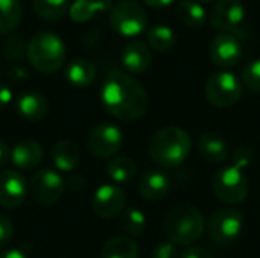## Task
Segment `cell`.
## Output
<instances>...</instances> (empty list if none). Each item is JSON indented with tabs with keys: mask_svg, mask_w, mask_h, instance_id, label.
<instances>
[{
	"mask_svg": "<svg viewBox=\"0 0 260 258\" xmlns=\"http://www.w3.org/2000/svg\"><path fill=\"white\" fill-rule=\"evenodd\" d=\"M101 100L108 114L122 122H134L143 117L149 105L145 87L122 70L108 71L101 87Z\"/></svg>",
	"mask_w": 260,
	"mask_h": 258,
	"instance_id": "1",
	"label": "cell"
},
{
	"mask_svg": "<svg viewBox=\"0 0 260 258\" xmlns=\"http://www.w3.org/2000/svg\"><path fill=\"white\" fill-rule=\"evenodd\" d=\"M192 148L190 135L178 126L158 129L149 141V155L152 161L165 169H174L183 164Z\"/></svg>",
	"mask_w": 260,
	"mask_h": 258,
	"instance_id": "2",
	"label": "cell"
},
{
	"mask_svg": "<svg viewBox=\"0 0 260 258\" xmlns=\"http://www.w3.org/2000/svg\"><path fill=\"white\" fill-rule=\"evenodd\" d=\"M67 50L61 36L50 30L37 32L27 43L26 58L40 73H56L66 62Z\"/></svg>",
	"mask_w": 260,
	"mask_h": 258,
	"instance_id": "3",
	"label": "cell"
},
{
	"mask_svg": "<svg viewBox=\"0 0 260 258\" xmlns=\"http://www.w3.org/2000/svg\"><path fill=\"white\" fill-rule=\"evenodd\" d=\"M206 230L203 213L192 205H178L172 208L163 222V231L171 243L187 246L195 243Z\"/></svg>",
	"mask_w": 260,
	"mask_h": 258,
	"instance_id": "4",
	"label": "cell"
},
{
	"mask_svg": "<svg viewBox=\"0 0 260 258\" xmlns=\"http://www.w3.org/2000/svg\"><path fill=\"white\" fill-rule=\"evenodd\" d=\"M110 24L122 36H137L148 27V12L136 0H120L110 11Z\"/></svg>",
	"mask_w": 260,
	"mask_h": 258,
	"instance_id": "5",
	"label": "cell"
},
{
	"mask_svg": "<svg viewBox=\"0 0 260 258\" xmlns=\"http://www.w3.org/2000/svg\"><path fill=\"white\" fill-rule=\"evenodd\" d=\"M212 189L216 198L227 205L244 202L250 190L245 173L242 172V169L233 164L222 167L215 173L212 179Z\"/></svg>",
	"mask_w": 260,
	"mask_h": 258,
	"instance_id": "6",
	"label": "cell"
},
{
	"mask_svg": "<svg viewBox=\"0 0 260 258\" xmlns=\"http://www.w3.org/2000/svg\"><path fill=\"white\" fill-rule=\"evenodd\" d=\"M242 82L239 78L227 70L216 71L209 76L206 82V99L216 108H232L242 97Z\"/></svg>",
	"mask_w": 260,
	"mask_h": 258,
	"instance_id": "7",
	"label": "cell"
},
{
	"mask_svg": "<svg viewBox=\"0 0 260 258\" xmlns=\"http://www.w3.org/2000/svg\"><path fill=\"white\" fill-rule=\"evenodd\" d=\"M244 230V216L238 208L224 207L216 210L209 222L207 231L210 239L216 245H232L235 243Z\"/></svg>",
	"mask_w": 260,
	"mask_h": 258,
	"instance_id": "8",
	"label": "cell"
},
{
	"mask_svg": "<svg viewBox=\"0 0 260 258\" xmlns=\"http://www.w3.org/2000/svg\"><path fill=\"white\" fill-rule=\"evenodd\" d=\"M245 18L247 11L241 0H218L209 14V21L213 27L238 38L242 35Z\"/></svg>",
	"mask_w": 260,
	"mask_h": 258,
	"instance_id": "9",
	"label": "cell"
},
{
	"mask_svg": "<svg viewBox=\"0 0 260 258\" xmlns=\"http://www.w3.org/2000/svg\"><path fill=\"white\" fill-rule=\"evenodd\" d=\"M64 187V179L58 172L52 169H41L30 178L27 192L37 204L53 205L62 196Z\"/></svg>",
	"mask_w": 260,
	"mask_h": 258,
	"instance_id": "10",
	"label": "cell"
},
{
	"mask_svg": "<svg viewBox=\"0 0 260 258\" xmlns=\"http://www.w3.org/2000/svg\"><path fill=\"white\" fill-rule=\"evenodd\" d=\"M123 144V134L122 131L108 122L96 125L91 132L88 134L87 146L90 152L99 160L113 158Z\"/></svg>",
	"mask_w": 260,
	"mask_h": 258,
	"instance_id": "11",
	"label": "cell"
},
{
	"mask_svg": "<svg viewBox=\"0 0 260 258\" xmlns=\"http://www.w3.org/2000/svg\"><path fill=\"white\" fill-rule=\"evenodd\" d=\"M126 205L125 192L114 184L101 186L91 199V208L94 214L101 219H113L119 216Z\"/></svg>",
	"mask_w": 260,
	"mask_h": 258,
	"instance_id": "12",
	"label": "cell"
},
{
	"mask_svg": "<svg viewBox=\"0 0 260 258\" xmlns=\"http://www.w3.org/2000/svg\"><path fill=\"white\" fill-rule=\"evenodd\" d=\"M209 55L218 67L230 68L236 65L242 58L241 40L232 33H219L210 41Z\"/></svg>",
	"mask_w": 260,
	"mask_h": 258,
	"instance_id": "13",
	"label": "cell"
},
{
	"mask_svg": "<svg viewBox=\"0 0 260 258\" xmlns=\"http://www.w3.org/2000/svg\"><path fill=\"white\" fill-rule=\"evenodd\" d=\"M27 195L26 178L18 170L0 172V207L5 210L18 208Z\"/></svg>",
	"mask_w": 260,
	"mask_h": 258,
	"instance_id": "14",
	"label": "cell"
},
{
	"mask_svg": "<svg viewBox=\"0 0 260 258\" xmlns=\"http://www.w3.org/2000/svg\"><path fill=\"white\" fill-rule=\"evenodd\" d=\"M171 179L161 170H148L145 172L137 184V190L145 201L157 202L168 196L171 192Z\"/></svg>",
	"mask_w": 260,
	"mask_h": 258,
	"instance_id": "15",
	"label": "cell"
},
{
	"mask_svg": "<svg viewBox=\"0 0 260 258\" xmlns=\"http://www.w3.org/2000/svg\"><path fill=\"white\" fill-rule=\"evenodd\" d=\"M120 59H122V64L126 68V71H129L133 75H140V73L146 71L152 62L151 47L140 40L129 41L122 49Z\"/></svg>",
	"mask_w": 260,
	"mask_h": 258,
	"instance_id": "16",
	"label": "cell"
},
{
	"mask_svg": "<svg viewBox=\"0 0 260 258\" xmlns=\"http://www.w3.org/2000/svg\"><path fill=\"white\" fill-rule=\"evenodd\" d=\"M15 109L21 119L27 122H40L49 113V102L41 93L24 91L18 96Z\"/></svg>",
	"mask_w": 260,
	"mask_h": 258,
	"instance_id": "17",
	"label": "cell"
},
{
	"mask_svg": "<svg viewBox=\"0 0 260 258\" xmlns=\"http://www.w3.org/2000/svg\"><path fill=\"white\" fill-rule=\"evenodd\" d=\"M44 151L38 141L23 140L11 149V161L21 170H32L43 161Z\"/></svg>",
	"mask_w": 260,
	"mask_h": 258,
	"instance_id": "18",
	"label": "cell"
},
{
	"mask_svg": "<svg viewBox=\"0 0 260 258\" xmlns=\"http://www.w3.org/2000/svg\"><path fill=\"white\" fill-rule=\"evenodd\" d=\"M198 151L206 161L224 163L229 158V144L216 132H203L198 138Z\"/></svg>",
	"mask_w": 260,
	"mask_h": 258,
	"instance_id": "19",
	"label": "cell"
},
{
	"mask_svg": "<svg viewBox=\"0 0 260 258\" xmlns=\"http://www.w3.org/2000/svg\"><path fill=\"white\" fill-rule=\"evenodd\" d=\"M66 79L76 88L90 87L96 79V67L90 59L76 58L66 67Z\"/></svg>",
	"mask_w": 260,
	"mask_h": 258,
	"instance_id": "20",
	"label": "cell"
},
{
	"mask_svg": "<svg viewBox=\"0 0 260 258\" xmlns=\"http://www.w3.org/2000/svg\"><path fill=\"white\" fill-rule=\"evenodd\" d=\"M52 161L61 172H73L79 163V149L70 140H59L52 148Z\"/></svg>",
	"mask_w": 260,
	"mask_h": 258,
	"instance_id": "21",
	"label": "cell"
},
{
	"mask_svg": "<svg viewBox=\"0 0 260 258\" xmlns=\"http://www.w3.org/2000/svg\"><path fill=\"white\" fill-rule=\"evenodd\" d=\"M111 8L110 0H75L70 3L69 15L75 23H85L101 12L111 11Z\"/></svg>",
	"mask_w": 260,
	"mask_h": 258,
	"instance_id": "22",
	"label": "cell"
},
{
	"mask_svg": "<svg viewBox=\"0 0 260 258\" xmlns=\"http://www.w3.org/2000/svg\"><path fill=\"white\" fill-rule=\"evenodd\" d=\"M175 11L178 20L190 27H201L209 21L206 8L197 0H180Z\"/></svg>",
	"mask_w": 260,
	"mask_h": 258,
	"instance_id": "23",
	"label": "cell"
},
{
	"mask_svg": "<svg viewBox=\"0 0 260 258\" xmlns=\"http://www.w3.org/2000/svg\"><path fill=\"white\" fill-rule=\"evenodd\" d=\"M101 258H139V246L134 239L117 236L105 242L101 249Z\"/></svg>",
	"mask_w": 260,
	"mask_h": 258,
	"instance_id": "24",
	"label": "cell"
},
{
	"mask_svg": "<svg viewBox=\"0 0 260 258\" xmlns=\"http://www.w3.org/2000/svg\"><path fill=\"white\" fill-rule=\"evenodd\" d=\"M107 175L116 184H129L137 176V166L129 157H117L107 164Z\"/></svg>",
	"mask_w": 260,
	"mask_h": 258,
	"instance_id": "25",
	"label": "cell"
},
{
	"mask_svg": "<svg viewBox=\"0 0 260 258\" xmlns=\"http://www.w3.org/2000/svg\"><path fill=\"white\" fill-rule=\"evenodd\" d=\"M146 40L149 47L157 52H169L177 43V36L168 24H152L148 27Z\"/></svg>",
	"mask_w": 260,
	"mask_h": 258,
	"instance_id": "26",
	"label": "cell"
},
{
	"mask_svg": "<svg viewBox=\"0 0 260 258\" xmlns=\"http://www.w3.org/2000/svg\"><path fill=\"white\" fill-rule=\"evenodd\" d=\"M23 15L20 0H0V35L12 33Z\"/></svg>",
	"mask_w": 260,
	"mask_h": 258,
	"instance_id": "27",
	"label": "cell"
},
{
	"mask_svg": "<svg viewBox=\"0 0 260 258\" xmlns=\"http://www.w3.org/2000/svg\"><path fill=\"white\" fill-rule=\"evenodd\" d=\"M34 12L46 20V21H56L62 18L70 8V0H32Z\"/></svg>",
	"mask_w": 260,
	"mask_h": 258,
	"instance_id": "28",
	"label": "cell"
},
{
	"mask_svg": "<svg viewBox=\"0 0 260 258\" xmlns=\"http://www.w3.org/2000/svg\"><path fill=\"white\" fill-rule=\"evenodd\" d=\"M26 50H27V43L24 36L20 33H11L2 46L3 58L11 62H18L23 58H26Z\"/></svg>",
	"mask_w": 260,
	"mask_h": 258,
	"instance_id": "29",
	"label": "cell"
},
{
	"mask_svg": "<svg viewBox=\"0 0 260 258\" xmlns=\"http://www.w3.org/2000/svg\"><path fill=\"white\" fill-rule=\"evenodd\" d=\"M146 228V217L145 214L137 210V208H129L123 213L122 216V230L131 236V237H139L143 234Z\"/></svg>",
	"mask_w": 260,
	"mask_h": 258,
	"instance_id": "30",
	"label": "cell"
},
{
	"mask_svg": "<svg viewBox=\"0 0 260 258\" xmlns=\"http://www.w3.org/2000/svg\"><path fill=\"white\" fill-rule=\"evenodd\" d=\"M242 84L250 91L260 94V59H253L244 67Z\"/></svg>",
	"mask_w": 260,
	"mask_h": 258,
	"instance_id": "31",
	"label": "cell"
},
{
	"mask_svg": "<svg viewBox=\"0 0 260 258\" xmlns=\"http://www.w3.org/2000/svg\"><path fill=\"white\" fill-rule=\"evenodd\" d=\"M254 158V152L250 146H239L233 154V166L245 169Z\"/></svg>",
	"mask_w": 260,
	"mask_h": 258,
	"instance_id": "32",
	"label": "cell"
},
{
	"mask_svg": "<svg viewBox=\"0 0 260 258\" xmlns=\"http://www.w3.org/2000/svg\"><path fill=\"white\" fill-rule=\"evenodd\" d=\"M151 258H178V252H177V248L174 243L163 242L154 248Z\"/></svg>",
	"mask_w": 260,
	"mask_h": 258,
	"instance_id": "33",
	"label": "cell"
},
{
	"mask_svg": "<svg viewBox=\"0 0 260 258\" xmlns=\"http://www.w3.org/2000/svg\"><path fill=\"white\" fill-rule=\"evenodd\" d=\"M14 234V225L6 216H0V248L8 245Z\"/></svg>",
	"mask_w": 260,
	"mask_h": 258,
	"instance_id": "34",
	"label": "cell"
},
{
	"mask_svg": "<svg viewBox=\"0 0 260 258\" xmlns=\"http://www.w3.org/2000/svg\"><path fill=\"white\" fill-rule=\"evenodd\" d=\"M30 76V71L24 67V65H12L9 70H8V78L12 79V81H26L27 78Z\"/></svg>",
	"mask_w": 260,
	"mask_h": 258,
	"instance_id": "35",
	"label": "cell"
},
{
	"mask_svg": "<svg viewBox=\"0 0 260 258\" xmlns=\"http://www.w3.org/2000/svg\"><path fill=\"white\" fill-rule=\"evenodd\" d=\"M180 258H215L213 254L204 248H200V246H190L187 248Z\"/></svg>",
	"mask_w": 260,
	"mask_h": 258,
	"instance_id": "36",
	"label": "cell"
},
{
	"mask_svg": "<svg viewBox=\"0 0 260 258\" xmlns=\"http://www.w3.org/2000/svg\"><path fill=\"white\" fill-rule=\"evenodd\" d=\"M64 186L73 192H78V190H82L85 187V179L84 176L78 175V173H72L66 181H64Z\"/></svg>",
	"mask_w": 260,
	"mask_h": 258,
	"instance_id": "37",
	"label": "cell"
},
{
	"mask_svg": "<svg viewBox=\"0 0 260 258\" xmlns=\"http://www.w3.org/2000/svg\"><path fill=\"white\" fill-rule=\"evenodd\" d=\"M11 102H12V90L6 84L0 82V111L5 109Z\"/></svg>",
	"mask_w": 260,
	"mask_h": 258,
	"instance_id": "38",
	"label": "cell"
},
{
	"mask_svg": "<svg viewBox=\"0 0 260 258\" xmlns=\"http://www.w3.org/2000/svg\"><path fill=\"white\" fill-rule=\"evenodd\" d=\"M11 161V149L5 140L0 138V169L5 167Z\"/></svg>",
	"mask_w": 260,
	"mask_h": 258,
	"instance_id": "39",
	"label": "cell"
},
{
	"mask_svg": "<svg viewBox=\"0 0 260 258\" xmlns=\"http://www.w3.org/2000/svg\"><path fill=\"white\" fill-rule=\"evenodd\" d=\"M146 6L152 8V9H163L171 6L175 0H143Z\"/></svg>",
	"mask_w": 260,
	"mask_h": 258,
	"instance_id": "40",
	"label": "cell"
},
{
	"mask_svg": "<svg viewBox=\"0 0 260 258\" xmlns=\"http://www.w3.org/2000/svg\"><path fill=\"white\" fill-rule=\"evenodd\" d=\"M0 258H26V255L20 249H6L0 254Z\"/></svg>",
	"mask_w": 260,
	"mask_h": 258,
	"instance_id": "41",
	"label": "cell"
},
{
	"mask_svg": "<svg viewBox=\"0 0 260 258\" xmlns=\"http://www.w3.org/2000/svg\"><path fill=\"white\" fill-rule=\"evenodd\" d=\"M197 2H200V3H212V2H218V0H197Z\"/></svg>",
	"mask_w": 260,
	"mask_h": 258,
	"instance_id": "42",
	"label": "cell"
}]
</instances>
